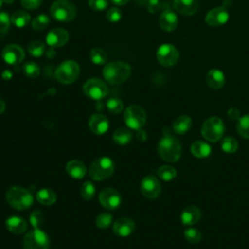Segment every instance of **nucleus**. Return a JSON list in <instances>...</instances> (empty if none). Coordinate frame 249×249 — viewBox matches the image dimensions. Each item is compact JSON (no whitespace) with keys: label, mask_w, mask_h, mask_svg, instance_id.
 Instances as JSON below:
<instances>
[{"label":"nucleus","mask_w":249,"mask_h":249,"mask_svg":"<svg viewBox=\"0 0 249 249\" xmlns=\"http://www.w3.org/2000/svg\"><path fill=\"white\" fill-rule=\"evenodd\" d=\"M131 74V67L128 63L121 60L108 62L102 70L104 80L110 85H120L124 83Z\"/></svg>","instance_id":"1"},{"label":"nucleus","mask_w":249,"mask_h":249,"mask_svg":"<svg viewBox=\"0 0 249 249\" xmlns=\"http://www.w3.org/2000/svg\"><path fill=\"white\" fill-rule=\"evenodd\" d=\"M158 153L163 160L176 162L182 155L181 143L172 134L165 133L158 143Z\"/></svg>","instance_id":"2"},{"label":"nucleus","mask_w":249,"mask_h":249,"mask_svg":"<svg viewBox=\"0 0 249 249\" xmlns=\"http://www.w3.org/2000/svg\"><path fill=\"white\" fill-rule=\"evenodd\" d=\"M6 200L14 209L23 211L31 207L34 201V196L27 189L19 186H13L6 192Z\"/></svg>","instance_id":"3"},{"label":"nucleus","mask_w":249,"mask_h":249,"mask_svg":"<svg viewBox=\"0 0 249 249\" xmlns=\"http://www.w3.org/2000/svg\"><path fill=\"white\" fill-rule=\"evenodd\" d=\"M50 14L56 21L69 22L76 18L77 10L69 0H55L50 8Z\"/></svg>","instance_id":"4"},{"label":"nucleus","mask_w":249,"mask_h":249,"mask_svg":"<svg viewBox=\"0 0 249 249\" xmlns=\"http://www.w3.org/2000/svg\"><path fill=\"white\" fill-rule=\"evenodd\" d=\"M115 163L109 157H100L94 160L89 169V177L95 181L105 180L114 173Z\"/></svg>","instance_id":"5"},{"label":"nucleus","mask_w":249,"mask_h":249,"mask_svg":"<svg viewBox=\"0 0 249 249\" xmlns=\"http://www.w3.org/2000/svg\"><path fill=\"white\" fill-rule=\"evenodd\" d=\"M80 74V66L75 60H64L55 69L54 78L63 85L74 83Z\"/></svg>","instance_id":"6"},{"label":"nucleus","mask_w":249,"mask_h":249,"mask_svg":"<svg viewBox=\"0 0 249 249\" xmlns=\"http://www.w3.org/2000/svg\"><path fill=\"white\" fill-rule=\"evenodd\" d=\"M224 132V122L216 116L206 119L201 125V134L209 142H217L223 137Z\"/></svg>","instance_id":"7"},{"label":"nucleus","mask_w":249,"mask_h":249,"mask_svg":"<svg viewBox=\"0 0 249 249\" xmlns=\"http://www.w3.org/2000/svg\"><path fill=\"white\" fill-rule=\"evenodd\" d=\"M23 249H50V238L40 228H33L23 237Z\"/></svg>","instance_id":"8"},{"label":"nucleus","mask_w":249,"mask_h":249,"mask_svg":"<svg viewBox=\"0 0 249 249\" xmlns=\"http://www.w3.org/2000/svg\"><path fill=\"white\" fill-rule=\"evenodd\" d=\"M146 112L139 105H129L124 113V121L126 126L133 130H140L146 124Z\"/></svg>","instance_id":"9"},{"label":"nucleus","mask_w":249,"mask_h":249,"mask_svg":"<svg viewBox=\"0 0 249 249\" xmlns=\"http://www.w3.org/2000/svg\"><path fill=\"white\" fill-rule=\"evenodd\" d=\"M84 93L92 100H101L105 98L109 92L108 87L101 79L90 78L83 86Z\"/></svg>","instance_id":"10"},{"label":"nucleus","mask_w":249,"mask_h":249,"mask_svg":"<svg viewBox=\"0 0 249 249\" xmlns=\"http://www.w3.org/2000/svg\"><path fill=\"white\" fill-rule=\"evenodd\" d=\"M156 56L160 65L170 67L177 63L179 59V52L174 45L165 43L159 47Z\"/></svg>","instance_id":"11"},{"label":"nucleus","mask_w":249,"mask_h":249,"mask_svg":"<svg viewBox=\"0 0 249 249\" xmlns=\"http://www.w3.org/2000/svg\"><path fill=\"white\" fill-rule=\"evenodd\" d=\"M100 204L107 210H115L120 207L122 203V196L120 193L111 187L104 188L98 196Z\"/></svg>","instance_id":"12"},{"label":"nucleus","mask_w":249,"mask_h":249,"mask_svg":"<svg viewBox=\"0 0 249 249\" xmlns=\"http://www.w3.org/2000/svg\"><path fill=\"white\" fill-rule=\"evenodd\" d=\"M141 194L148 199H156L161 191L159 179L154 175L145 176L140 183Z\"/></svg>","instance_id":"13"},{"label":"nucleus","mask_w":249,"mask_h":249,"mask_svg":"<svg viewBox=\"0 0 249 249\" xmlns=\"http://www.w3.org/2000/svg\"><path fill=\"white\" fill-rule=\"evenodd\" d=\"M2 59L10 65H17L23 61L25 53L23 49L17 44H9L5 46L1 52Z\"/></svg>","instance_id":"14"},{"label":"nucleus","mask_w":249,"mask_h":249,"mask_svg":"<svg viewBox=\"0 0 249 249\" xmlns=\"http://www.w3.org/2000/svg\"><path fill=\"white\" fill-rule=\"evenodd\" d=\"M69 40V33L66 29L61 27L53 28L46 36V43L51 48H60L64 46Z\"/></svg>","instance_id":"15"},{"label":"nucleus","mask_w":249,"mask_h":249,"mask_svg":"<svg viewBox=\"0 0 249 249\" xmlns=\"http://www.w3.org/2000/svg\"><path fill=\"white\" fill-rule=\"evenodd\" d=\"M230 15L225 7H215L210 10L205 17V22L210 26H221L227 23Z\"/></svg>","instance_id":"16"},{"label":"nucleus","mask_w":249,"mask_h":249,"mask_svg":"<svg viewBox=\"0 0 249 249\" xmlns=\"http://www.w3.org/2000/svg\"><path fill=\"white\" fill-rule=\"evenodd\" d=\"M135 230V223L132 219L122 217L113 223V232L120 237H126L130 235Z\"/></svg>","instance_id":"17"},{"label":"nucleus","mask_w":249,"mask_h":249,"mask_svg":"<svg viewBox=\"0 0 249 249\" xmlns=\"http://www.w3.org/2000/svg\"><path fill=\"white\" fill-rule=\"evenodd\" d=\"M89 127L91 132L96 135H102L109 128V121L107 117L100 113H94L89 120Z\"/></svg>","instance_id":"18"},{"label":"nucleus","mask_w":249,"mask_h":249,"mask_svg":"<svg viewBox=\"0 0 249 249\" xmlns=\"http://www.w3.org/2000/svg\"><path fill=\"white\" fill-rule=\"evenodd\" d=\"M160 27L165 32H172L178 26V17L170 9H165L159 18Z\"/></svg>","instance_id":"19"},{"label":"nucleus","mask_w":249,"mask_h":249,"mask_svg":"<svg viewBox=\"0 0 249 249\" xmlns=\"http://www.w3.org/2000/svg\"><path fill=\"white\" fill-rule=\"evenodd\" d=\"M201 218V211L196 205L186 206L180 215V220L184 226H193Z\"/></svg>","instance_id":"20"},{"label":"nucleus","mask_w":249,"mask_h":249,"mask_svg":"<svg viewBox=\"0 0 249 249\" xmlns=\"http://www.w3.org/2000/svg\"><path fill=\"white\" fill-rule=\"evenodd\" d=\"M174 10L183 16H192L198 10L197 0H174Z\"/></svg>","instance_id":"21"},{"label":"nucleus","mask_w":249,"mask_h":249,"mask_svg":"<svg viewBox=\"0 0 249 249\" xmlns=\"http://www.w3.org/2000/svg\"><path fill=\"white\" fill-rule=\"evenodd\" d=\"M66 172L73 179H82L87 173L85 163L80 160H71L66 163Z\"/></svg>","instance_id":"22"},{"label":"nucleus","mask_w":249,"mask_h":249,"mask_svg":"<svg viewBox=\"0 0 249 249\" xmlns=\"http://www.w3.org/2000/svg\"><path fill=\"white\" fill-rule=\"evenodd\" d=\"M6 228L7 230L15 234H20L27 231V222L25 219L19 216H10L6 220Z\"/></svg>","instance_id":"23"},{"label":"nucleus","mask_w":249,"mask_h":249,"mask_svg":"<svg viewBox=\"0 0 249 249\" xmlns=\"http://www.w3.org/2000/svg\"><path fill=\"white\" fill-rule=\"evenodd\" d=\"M226 78L220 69H211L206 74V84L212 89H220L224 87Z\"/></svg>","instance_id":"24"},{"label":"nucleus","mask_w":249,"mask_h":249,"mask_svg":"<svg viewBox=\"0 0 249 249\" xmlns=\"http://www.w3.org/2000/svg\"><path fill=\"white\" fill-rule=\"evenodd\" d=\"M35 197L39 203L46 205V206L53 205V203H55V201L57 199V196L54 193V191L52 189H49V188H43V189L38 190L36 192Z\"/></svg>","instance_id":"25"},{"label":"nucleus","mask_w":249,"mask_h":249,"mask_svg":"<svg viewBox=\"0 0 249 249\" xmlns=\"http://www.w3.org/2000/svg\"><path fill=\"white\" fill-rule=\"evenodd\" d=\"M212 151L211 146L204 141H195L191 145V153L197 159H204L210 156Z\"/></svg>","instance_id":"26"},{"label":"nucleus","mask_w":249,"mask_h":249,"mask_svg":"<svg viewBox=\"0 0 249 249\" xmlns=\"http://www.w3.org/2000/svg\"><path fill=\"white\" fill-rule=\"evenodd\" d=\"M192 119L187 115H181L177 117L172 124V128L177 134H184L188 132L192 127Z\"/></svg>","instance_id":"27"},{"label":"nucleus","mask_w":249,"mask_h":249,"mask_svg":"<svg viewBox=\"0 0 249 249\" xmlns=\"http://www.w3.org/2000/svg\"><path fill=\"white\" fill-rule=\"evenodd\" d=\"M30 20H31L30 15L27 12L22 11V10H18L16 12H14L11 16L12 24L18 28L25 27L26 25L29 24Z\"/></svg>","instance_id":"28"},{"label":"nucleus","mask_w":249,"mask_h":249,"mask_svg":"<svg viewBox=\"0 0 249 249\" xmlns=\"http://www.w3.org/2000/svg\"><path fill=\"white\" fill-rule=\"evenodd\" d=\"M112 138L116 144L124 146V145H127L131 141L132 133L126 127H119L113 132Z\"/></svg>","instance_id":"29"},{"label":"nucleus","mask_w":249,"mask_h":249,"mask_svg":"<svg viewBox=\"0 0 249 249\" xmlns=\"http://www.w3.org/2000/svg\"><path fill=\"white\" fill-rule=\"evenodd\" d=\"M89 58L95 65H103L107 60V53L99 47L92 48L89 52Z\"/></svg>","instance_id":"30"},{"label":"nucleus","mask_w":249,"mask_h":249,"mask_svg":"<svg viewBox=\"0 0 249 249\" xmlns=\"http://www.w3.org/2000/svg\"><path fill=\"white\" fill-rule=\"evenodd\" d=\"M46 51V47L44 42L40 41V40H32L31 42H29L28 46H27V52L30 55L34 56V57H40L44 54Z\"/></svg>","instance_id":"31"},{"label":"nucleus","mask_w":249,"mask_h":249,"mask_svg":"<svg viewBox=\"0 0 249 249\" xmlns=\"http://www.w3.org/2000/svg\"><path fill=\"white\" fill-rule=\"evenodd\" d=\"M157 174L163 181H171L176 177L177 171L171 165H161L159 167Z\"/></svg>","instance_id":"32"},{"label":"nucleus","mask_w":249,"mask_h":249,"mask_svg":"<svg viewBox=\"0 0 249 249\" xmlns=\"http://www.w3.org/2000/svg\"><path fill=\"white\" fill-rule=\"evenodd\" d=\"M221 149L227 154H233L238 149V143L235 138L231 136H227L223 138L221 142Z\"/></svg>","instance_id":"33"},{"label":"nucleus","mask_w":249,"mask_h":249,"mask_svg":"<svg viewBox=\"0 0 249 249\" xmlns=\"http://www.w3.org/2000/svg\"><path fill=\"white\" fill-rule=\"evenodd\" d=\"M236 129L240 136L249 139V114L240 117L236 124Z\"/></svg>","instance_id":"34"},{"label":"nucleus","mask_w":249,"mask_h":249,"mask_svg":"<svg viewBox=\"0 0 249 249\" xmlns=\"http://www.w3.org/2000/svg\"><path fill=\"white\" fill-rule=\"evenodd\" d=\"M49 23H50L49 17L45 14H40L32 19L31 26L36 31H42L49 26Z\"/></svg>","instance_id":"35"},{"label":"nucleus","mask_w":249,"mask_h":249,"mask_svg":"<svg viewBox=\"0 0 249 249\" xmlns=\"http://www.w3.org/2000/svg\"><path fill=\"white\" fill-rule=\"evenodd\" d=\"M81 196L85 200H90L93 198L96 193V188L95 185L90 182V181H86L82 186H81Z\"/></svg>","instance_id":"36"},{"label":"nucleus","mask_w":249,"mask_h":249,"mask_svg":"<svg viewBox=\"0 0 249 249\" xmlns=\"http://www.w3.org/2000/svg\"><path fill=\"white\" fill-rule=\"evenodd\" d=\"M184 237L188 242L192 244H196L201 240L202 233L196 228H188L184 231Z\"/></svg>","instance_id":"37"},{"label":"nucleus","mask_w":249,"mask_h":249,"mask_svg":"<svg viewBox=\"0 0 249 249\" xmlns=\"http://www.w3.org/2000/svg\"><path fill=\"white\" fill-rule=\"evenodd\" d=\"M22 70H23L24 75L30 79H35L40 74V67L38 66L37 63H35L33 61L25 62L22 66Z\"/></svg>","instance_id":"38"},{"label":"nucleus","mask_w":249,"mask_h":249,"mask_svg":"<svg viewBox=\"0 0 249 249\" xmlns=\"http://www.w3.org/2000/svg\"><path fill=\"white\" fill-rule=\"evenodd\" d=\"M112 221H113L112 214H110L108 212H103V213H100L99 215H97V217L95 219V225L97 228H99L101 230H105L110 227V225L112 224Z\"/></svg>","instance_id":"39"},{"label":"nucleus","mask_w":249,"mask_h":249,"mask_svg":"<svg viewBox=\"0 0 249 249\" xmlns=\"http://www.w3.org/2000/svg\"><path fill=\"white\" fill-rule=\"evenodd\" d=\"M11 24V16L7 12H0V38L6 36Z\"/></svg>","instance_id":"40"},{"label":"nucleus","mask_w":249,"mask_h":249,"mask_svg":"<svg viewBox=\"0 0 249 249\" xmlns=\"http://www.w3.org/2000/svg\"><path fill=\"white\" fill-rule=\"evenodd\" d=\"M106 107H107V109L110 113L118 115L123 111L124 104H123V101L121 99H119L117 97H112V98L107 100Z\"/></svg>","instance_id":"41"},{"label":"nucleus","mask_w":249,"mask_h":249,"mask_svg":"<svg viewBox=\"0 0 249 249\" xmlns=\"http://www.w3.org/2000/svg\"><path fill=\"white\" fill-rule=\"evenodd\" d=\"M106 18L112 23H116L122 18V11L118 7L110 8L106 13Z\"/></svg>","instance_id":"42"},{"label":"nucleus","mask_w":249,"mask_h":249,"mask_svg":"<svg viewBox=\"0 0 249 249\" xmlns=\"http://www.w3.org/2000/svg\"><path fill=\"white\" fill-rule=\"evenodd\" d=\"M43 221L44 216L40 210H34L29 216V222L33 228H40Z\"/></svg>","instance_id":"43"},{"label":"nucleus","mask_w":249,"mask_h":249,"mask_svg":"<svg viewBox=\"0 0 249 249\" xmlns=\"http://www.w3.org/2000/svg\"><path fill=\"white\" fill-rule=\"evenodd\" d=\"M89 6L94 11H103L108 7V0H89Z\"/></svg>","instance_id":"44"},{"label":"nucleus","mask_w":249,"mask_h":249,"mask_svg":"<svg viewBox=\"0 0 249 249\" xmlns=\"http://www.w3.org/2000/svg\"><path fill=\"white\" fill-rule=\"evenodd\" d=\"M42 2H43V0H20L21 6L27 10L38 9L41 6Z\"/></svg>","instance_id":"45"},{"label":"nucleus","mask_w":249,"mask_h":249,"mask_svg":"<svg viewBox=\"0 0 249 249\" xmlns=\"http://www.w3.org/2000/svg\"><path fill=\"white\" fill-rule=\"evenodd\" d=\"M146 7H147V10H148L149 13L155 14L161 7L160 0H148L147 3H146Z\"/></svg>","instance_id":"46"},{"label":"nucleus","mask_w":249,"mask_h":249,"mask_svg":"<svg viewBox=\"0 0 249 249\" xmlns=\"http://www.w3.org/2000/svg\"><path fill=\"white\" fill-rule=\"evenodd\" d=\"M228 117L232 120V121H238L241 117L240 115V111L235 108V107H231L229 110H228Z\"/></svg>","instance_id":"47"},{"label":"nucleus","mask_w":249,"mask_h":249,"mask_svg":"<svg viewBox=\"0 0 249 249\" xmlns=\"http://www.w3.org/2000/svg\"><path fill=\"white\" fill-rule=\"evenodd\" d=\"M129 0H111L112 3H114L117 6H124L125 5Z\"/></svg>","instance_id":"48"},{"label":"nucleus","mask_w":249,"mask_h":249,"mask_svg":"<svg viewBox=\"0 0 249 249\" xmlns=\"http://www.w3.org/2000/svg\"><path fill=\"white\" fill-rule=\"evenodd\" d=\"M12 76H13V74L11 73L10 70H5V71L2 73V77H3V79H5V80L11 79Z\"/></svg>","instance_id":"49"},{"label":"nucleus","mask_w":249,"mask_h":249,"mask_svg":"<svg viewBox=\"0 0 249 249\" xmlns=\"http://www.w3.org/2000/svg\"><path fill=\"white\" fill-rule=\"evenodd\" d=\"M54 54H55V52H54V48H51L50 47V49H49V51L47 52V56L50 58H53V56H54Z\"/></svg>","instance_id":"50"},{"label":"nucleus","mask_w":249,"mask_h":249,"mask_svg":"<svg viewBox=\"0 0 249 249\" xmlns=\"http://www.w3.org/2000/svg\"><path fill=\"white\" fill-rule=\"evenodd\" d=\"M5 109H6V103H5V101L0 97V114L4 113Z\"/></svg>","instance_id":"51"},{"label":"nucleus","mask_w":249,"mask_h":249,"mask_svg":"<svg viewBox=\"0 0 249 249\" xmlns=\"http://www.w3.org/2000/svg\"><path fill=\"white\" fill-rule=\"evenodd\" d=\"M3 2H4V0H0V8H1V6L3 5Z\"/></svg>","instance_id":"52"}]
</instances>
